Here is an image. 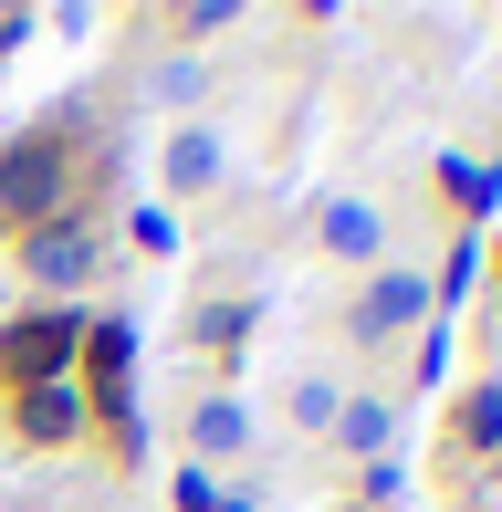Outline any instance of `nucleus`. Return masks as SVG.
<instances>
[{"label":"nucleus","mask_w":502,"mask_h":512,"mask_svg":"<svg viewBox=\"0 0 502 512\" xmlns=\"http://www.w3.org/2000/svg\"><path fill=\"white\" fill-rule=\"evenodd\" d=\"M32 272H42V283H74V272H84V241H74V230H42V241H32Z\"/></svg>","instance_id":"nucleus-8"},{"label":"nucleus","mask_w":502,"mask_h":512,"mask_svg":"<svg viewBox=\"0 0 502 512\" xmlns=\"http://www.w3.org/2000/svg\"><path fill=\"white\" fill-rule=\"evenodd\" d=\"M53 199H63V147H53V136H21V147L0 157V209H21V220H42Z\"/></svg>","instance_id":"nucleus-2"},{"label":"nucleus","mask_w":502,"mask_h":512,"mask_svg":"<svg viewBox=\"0 0 502 512\" xmlns=\"http://www.w3.org/2000/svg\"><path fill=\"white\" fill-rule=\"evenodd\" d=\"M461 429H471V439H482V450H492V439H502V387H482V398L461 408Z\"/></svg>","instance_id":"nucleus-12"},{"label":"nucleus","mask_w":502,"mask_h":512,"mask_svg":"<svg viewBox=\"0 0 502 512\" xmlns=\"http://www.w3.org/2000/svg\"><path fill=\"white\" fill-rule=\"evenodd\" d=\"M377 230H387V220H377L367 199H335V209H325V251H346V262H367Z\"/></svg>","instance_id":"nucleus-6"},{"label":"nucleus","mask_w":502,"mask_h":512,"mask_svg":"<svg viewBox=\"0 0 502 512\" xmlns=\"http://www.w3.org/2000/svg\"><path fill=\"white\" fill-rule=\"evenodd\" d=\"M335 429H346V450H377V439H387V408L356 398V408H335Z\"/></svg>","instance_id":"nucleus-9"},{"label":"nucleus","mask_w":502,"mask_h":512,"mask_svg":"<svg viewBox=\"0 0 502 512\" xmlns=\"http://www.w3.org/2000/svg\"><path fill=\"white\" fill-rule=\"evenodd\" d=\"M335 408H346V398H335L325 377H304V387H293V418H304V429H335Z\"/></svg>","instance_id":"nucleus-11"},{"label":"nucleus","mask_w":502,"mask_h":512,"mask_svg":"<svg viewBox=\"0 0 502 512\" xmlns=\"http://www.w3.org/2000/svg\"><path fill=\"white\" fill-rule=\"evenodd\" d=\"M74 345H84V324H74V314H21L11 335H0V377H11V387H63Z\"/></svg>","instance_id":"nucleus-1"},{"label":"nucleus","mask_w":502,"mask_h":512,"mask_svg":"<svg viewBox=\"0 0 502 512\" xmlns=\"http://www.w3.org/2000/svg\"><path fill=\"white\" fill-rule=\"evenodd\" d=\"M168 178H178V189H210V178H220V147H210V136H178V147H168Z\"/></svg>","instance_id":"nucleus-7"},{"label":"nucleus","mask_w":502,"mask_h":512,"mask_svg":"<svg viewBox=\"0 0 502 512\" xmlns=\"http://www.w3.org/2000/svg\"><path fill=\"white\" fill-rule=\"evenodd\" d=\"M199 450H241V408H231V398L199 408Z\"/></svg>","instance_id":"nucleus-10"},{"label":"nucleus","mask_w":502,"mask_h":512,"mask_svg":"<svg viewBox=\"0 0 502 512\" xmlns=\"http://www.w3.org/2000/svg\"><path fill=\"white\" fill-rule=\"evenodd\" d=\"M419 314H429V283H419V272H377V283L356 293V335H408Z\"/></svg>","instance_id":"nucleus-3"},{"label":"nucleus","mask_w":502,"mask_h":512,"mask_svg":"<svg viewBox=\"0 0 502 512\" xmlns=\"http://www.w3.org/2000/svg\"><path fill=\"white\" fill-rule=\"evenodd\" d=\"M74 356H84V377H95V387H116L126 366H136V335H126V324H84Z\"/></svg>","instance_id":"nucleus-5"},{"label":"nucleus","mask_w":502,"mask_h":512,"mask_svg":"<svg viewBox=\"0 0 502 512\" xmlns=\"http://www.w3.org/2000/svg\"><path fill=\"white\" fill-rule=\"evenodd\" d=\"M74 429H84V398H74V387H21V439L53 450V439H74Z\"/></svg>","instance_id":"nucleus-4"}]
</instances>
